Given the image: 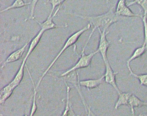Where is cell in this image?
Wrapping results in <instances>:
<instances>
[{
	"label": "cell",
	"instance_id": "cell-2",
	"mask_svg": "<svg viewBox=\"0 0 147 116\" xmlns=\"http://www.w3.org/2000/svg\"><path fill=\"white\" fill-rule=\"evenodd\" d=\"M91 26H92L90 24V23H88L87 25H86V26L83 27L82 29L80 30H78L77 32L74 33V34H73L72 35L70 36L68 38L66 42H65L63 47L60 50V52H59L58 54L57 55L56 57L55 58L54 60L47 67L46 70L45 71L42 75L41 77L39 78L38 83L36 87V88L37 89H38V88L39 87L41 82H42V80H43L44 77L46 76V74L48 73V72H49V71L50 70V69L52 68L54 64L57 61V60L61 57V55L63 54V53L68 48H69V47L71 46H73L74 44H75V43L77 42L78 40H79V38L81 36L85 31H87V30H89V29H90V28H91Z\"/></svg>",
	"mask_w": 147,
	"mask_h": 116
},
{
	"label": "cell",
	"instance_id": "cell-6",
	"mask_svg": "<svg viewBox=\"0 0 147 116\" xmlns=\"http://www.w3.org/2000/svg\"><path fill=\"white\" fill-rule=\"evenodd\" d=\"M30 42L31 40L29 41L21 48L12 53L3 63L2 66H1V68H3L7 64L13 63V62H16V61L19 60L23 56V54L24 53L27 46H28V45H30Z\"/></svg>",
	"mask_w": 147,
	"mask_h": 116
},
{
	"label": "cell",
	"instance_id": "cell-21",
	"mask_svg": "<svg viewBox=\"0 0 147 116\" xmlns=\"http://www.w3.org/2000/svg\"><path fill=\"white\" fill-rule=\"evenodd\" d=\"M66 0H50L49 1L47 2V3H50L52 5V9L50 14L53 15V13L55 9V7L57 6H61L63 3Z\"/></svg>",
	"mask_w": 147,
	"mask_h": 116
},
{
	"label": "cell",
	"instance_id": "cell-24",
	"mask_svg": "<svg viewBox=\"0 0 147 116\" xmlns=\"http://www.w3.org/2000/svg\"><path fill=\"white\" fill-rule=\"evenodd\" d=\"M89 106H88V105L86 107H85V110H86V114L84 116H91V114H90V111H89ZM78 116H79V115H78Z\"/></svg>",
	"mask_w": 147,
	"mask_h": 116
},
{
	"label": "cell",
	"instance_id": "cell-10",
	"mask_svg": "<svg viewBox=\"0 0 147 116\" xmlns=\"http://www.w3.org/2000/svg\"><path fill=\"white\" fill-rule=\"evenodd\" d=\"M104 76L98 79H88V80L79 81V83L81 87H85L88 89H92L98 87L100 85L103 83L104 80Z\"/></svg>",
	"mask_w": 147,
	"mask_h": 116
},
{
	"label": "cell",
	"instance_id": "cell-3",
	"mask_svg": "<svg viewBox=\"0 0 147 116\" xmlns=\"http://www.w3.org/2000/svg\"><path fill=\"white\" fill-rule=\"evenodd\" d=\"M92 35L93 34H91V33L89 35L88 39L87 40L86 44H85V46L83 48V49H82V51L80 57V59L77 61V63L73 67H71L70 69H68L67 70L63 72L61 75V76L64 77L66 76L69 74L71 73V72L75 71L76 70L82 69V68H86V67L90 66L93 58L94 57V55L96 54L99 52L98 50H97V51L88 54H85V52L86 48L89 42Z\"/></svg>",
	"mask_w": 147,
	"mask_h": 116
},
{
	"label": "cell",
	"instance_id": "cell-23",
	"mask_svg": "<svg viewBox=\"0 0 147 116\" xmlns=\"http://www.w3.org/2000/svg\"><path fill=\"white\" fill-rule=\"evenodd\" d=\"M126 5V0H119L117 4V7H116V13L119 11L121 9H123L124 7H125Z\"/></svg>",
	"mask_w": 147,
	"mask_h": 116
},
{
	"label": "cell",
	"instance_id": "cell-4",
	"mask_svg": "<svg viewBox=\"0 0 147 116\" xmlns=\"http://www.w3.org/2000/svg\"><path fill=\"white\" fill-rule=\"evenodd\" d=\"M98 30L100 35V38L97 50L101 54L104 63H105L108 60L107 57V52L111 45V42L108 41L107 39V36L109 32L106 30H101L100 29H98Z\"/></svg>",
	"mask_w": 147,
	"mask_h": 116
},
{
	"label": "cell",
	"instance_id": "cell-22",
	"mask_svg": "<svg viewBox=\"0 0 147 116\" xmlns=\"http://www.w3.org/2000/svg\"><path fill=\"white\" fill-rule=\"evenodd\" d=\"M39 0H32L31 2L30 14V19H35L34 17V13L36 6Z\"/></svg>",
	"mask_w": 147,
	"mask_h": 116
},
{
	"label": "cell",
	"instance_id": "cell-7",
	"mask_svg": "<svg viewBox=\"0 0 147 116\" xmlns=\"http://www.w3.org/2000/svg\"><path fill=\"white\" fill-rule=\"evenodd\" d=\"M26 65V64L22 63L18 71L16 73L12 81L7 85L13 91H14L16 88L20 85L23 80L24 76V70Z\"/></svg>",
	"mask_w": 147,
	"mask_h": 116
},
{
	"label": "cell",
	"instance_id": "cell-15",
	"mask_svg": "<svg viewBox=\"0 0 147 116\" xmlns=\"http://www.w3.org/2000/svg\"><path fill=\"white\" fill-rule=\"evenodd\" d=\"M116 14L119 17H139L142 18V15L139 14H135L133 13L131 10L127 6L121 9V10L116 13Z\"/></svg>",
	"mask_w": 147,
	"mask_h": 116
},
{
	"label": "cell",
	"instance_id": "cell-11",
	"mask_svg": "<svg viewBox=\"0 0 147 116\" xmlns=\"http://www.w3.org/2000/svg\"><path fill=\"white\" fill-rule=\"evenodd\" d=\"M128 106L130 107L131 114L133 116L135 115V107H141L143 106H147V102L141 100L135 95L132 94L130 97L128 103Z\"/></svg>",
	"mask_w": 147,
	"mask_h": 116
},
{
	"label": "cell",
	"instance_id": "cell-1",
	"mask_svg": "<svg viewBox=\"0 0 147 116\" xmlns=\"http://www.w3.org/2000/svg\"><path fill=\"white\" fill-rule=\"evenodd\" d=\"M114 7L113 6L107 12L98 16H84L76 14L72 15L87 20L93 27L92 30L94 31L101 28L103 30H107L111 25L117 22L120 19V17L117 16L116 12L114 11Z\"/></svg>",
	"mask_w": 147,
	"mask_h": 116
},
{
	"label": "cell",
	"instance_id": "cell-19",
	"mask_svg": "<svg viewBox=\"0 0 147 116\" xmlns=\"http://www.w3.org/2000/svg\"><path fill=\"white\" fill-rule=\"evenodd\" d=\"M65 83L67 87V101H66V107L61 116H67L71 106V105H70V102H69V93H70V88L67 84L65 81Z\"/></svg>",
	"mask_w": 147,
	"mask_h": 116
},
{
	"label": "cell",
	"instance_id": "cell-17",
	"mask_svg": "<svg viewBox=\"0 0 147 116\" xmlns=\"http://www.w3.org/2000/svg\"><path fill=\"white\" fill-rule=\"evenodd\" d=\"M138 5L142 8L144 13V15L147 14V0H133V1L126 2V5L128 7Z\"/></svg>",
	"mask_w": 147,
	"mask_h": 116
},
{
	"label": "cell",
	"instance_id": "cell-26",
	"mask_svg": "<svg viewBox=\"0 0 147 116\" xmlns=\"http://www.w3.org/2000/svg\"><path fill=\"white\" fill-rule=\"evenodd\" d=\"M50 1V0H48V1H47V2H48V1Z\"/></svg>",
	"mask_w": 147,
	"mask_h": 116
},
{
	"label": "cell",
	"instance_id": "cell-27",
	"mask_svg": "<svg viewBox=\"0 0 147 116\" xmlns=\"http://www.w3.org/2000/svg\"></svg>",
	"mask_w": 147,
	"mask_h": 116
},
{
	"label": "cell",
	"instance_id": "cell-20",
	"mask_svg": "<svg viewBox=\"0 0 147 116\" xmlns=\"http://www.w3.org/2000/svg\"><path fill=\"white\" fill-rule=\"evenodd\" d=\"M141 19L142 21L144 30V42L143 45H144L147 49V14L144 15Z\"/></svg>",
	"mask_w": 147,
	"mask_h": 116
},
{
	"label": "cell",
	"instance_id": "cell-13",
	"mask_svg": "<svg viewBox=\"0 0 147 116\" xmlns=\"http://www.w3.org/2000/svg\"><path fill=\"white\" fill-rule=\"evenodd\" d=\"M132 93H123L121 92L118 93V98L115 104L114 108L118 109L122 105H128L129 99Z\"/></svg>",
	"mask_w": 147,
	"mask_h": 116
},
{
	"label": "cell",
	"instance_id": "cell-14",
	"mask_svg": "<svg viewBox=\"0 0 147 116\" xmlns=\"http://www.w3.org/2000/svg\"><path fill=\"white\" fill-rule=\"evenodd\" d=\"M26 67L27 70L28 71V73L30 75V78L33 84V100H32V105L31 110L30 113V116H34L37 110V105L36 104V95H37V89L35 87V84H34V81H33V78L30 72V70L28 69V66L26 65Z\"/></svg>",
	"mask_w": 147,
	"mask_h": 116
},
{
	"label": "cell",
	"instance_id": "cell-8",
	"mask_svg": "<svg viewBox=\"0 0 147 116\" xmlns=\"http://www.w3.org/2000/svg\"><path fill=\"white\" fill-rule=\"evenodd\" d=\"M45 30L41 29L39 30L37 34L31 40L30 42V46H29V49H28V52L26 54V55L25 57L24 58L23 60V63L24 64H26V61L28 59L30 55L32 52L34 51L37 46L38 45L39 42H40V40L42 36L44 33L45 32Z\"/></svg>",
	"mask_w": 147,
	"mask_h": 116
},
{
	"label": "cell",
	"instance_id": "cell-12",
	"mask_svg": "<svg viewBox=\"0 0 147 116\" xmlns=\"http://www.w3.org/2000/svg\"><path fill=\"white\" fill-rule=\"evenodd\" d=\"M147 49L146 47L143 45H142V46L137 48L135 49L132 55L129 58V59L127 61V64H127V67H128L129 72L132 70L130 66L131 62L134 60L138 58H139V57L142 56L145 53V51H146Z\"/></svg>",
	"mask_w": 147,
	"mask_h": 116
},
{
	"label": "cell",
	"instance_id": "cell-18",
	"mask_svg": "<svg viewBox=\"0 0 147 116\" xmlns=\"http://www.w3.org/2000/svg\"><path fill=\"white\" fill-rule=\"evenodd\" d=\"M130 74L135 77L139 80L140 84L147 87V74L137 75L135 74L132 70L129 72Z\"/></svg>",
	"mask_w": 147,
	"mask_h": 116
},
{
	"label": "cell",
	"instance_id": "cell-16",
	"mask_svg": "<svg viewBox=\"0 0 147 116\" xmlns=\"http://www.w3.org/2000/svg\"><path fill=\"white\" fill-rule=\"evenodd\" d=\"M30 4H31V2L26 3L24 1V0H15V1L11 6L8 7L4 10H1L0 12L1 13L5 12L11 10V9L21 8V7H24L26 6L29 5Z\"/></svg>",
	"mask_w": 147,
	"mask_h": 116
},
{
	"label": "cell",
	"instance_id": "cell-25",
	"mask_svg": "<svg viewBox=\"0 0 147 116\" xmlns=\"http://www.w3.org/2000/svg\"><path fill=\"white\" fill-rule=\"evenodd\" d=\"M89 111H90V114H91V116H97L96 114H94L92 111V110H91V107H89Z\"/></svg>",
	"mask_w": 147,
	"mask_h": 116
},
{
	"label": "cell",
	"instance_id": "cell-5",
	"mask_svg": "<svg viewBox=\"0 0 147 116\" xmlns=\"http://www.w3.org/2000/svg\"><path fill=\"white\" fill-rule=\"evenodd\" d=\"M105 72L104 76L105 82L112 86L117 92L118 94L121 91L118 87L116 81V76L118 74V72L113 71L108 60L105 62Z\"/></svg>",
	"mask_w": 147,
	"mask_h": 116
},
{
	"label": "cell",
	"instance_id": "cell-9",
	"mask_svg": "<svg viewBox=\"0 0 147 116\" xmlns=\"http://www.w3.org/2000/svg\"><path fill=\"white\" fill-rule=\"evenodd\" d=\"M56 16V15L55 14H53V15L49 14L47 19L42 23H39L37 20H36L38 23L39 24L41 27V29L44 30L45 31L49 30L52 29H57V28H66L67 26V25H58L55 23L53 22V19Z\"/></svg>",
	"mask_w": 147,
	"mask_h": 116
}]
</instances>
